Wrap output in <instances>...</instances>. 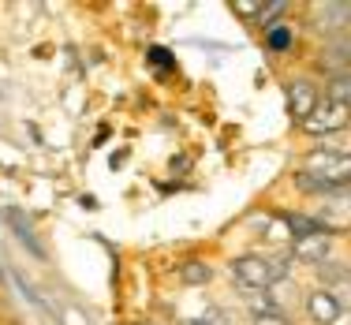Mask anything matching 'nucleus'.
<instances>
[{
  "label": "nucleus",
  "instance_id": "nucleus-1",
  "mask_svg": "<svg viewBox=\"0 0 351 325\" xmlns=\"http://www.w3.org/2000/svg\"><path fill=\"white\" fill-rule=\"evenodd\" d=\"M295 183L303 191H322V195L344 191L351 187V157L332 154V149H317V154L306 157V169L295 172Z\"/></svg>",
  "mask_w": 351,
  "mask_h": 325
},
{
  "label": "nucleus",
  "instance_id": "nucleus-2",
  "mask_svg": "<svg viewBox=\"0 0 351 325\" xmlns=\"http://www.w3.org/2000/svg\"><path fill=\"white\" fill-rule=\"evenodd\" d=\"M291 273L288 258H265V254H243L232 262V277L239 280L243 288L250 291H262L269 285H277V280H284Z\"/></svg>",
  "mask_w": 351,
  "mask_h": 325
},
{
  "label": "nucleus",
  "instance_id": "nucleus-3",
  "mask_svg": "<svg viewBox=\"0 0 351 325\" xmlns=\"http://www.w3.org/2000/svg\"><path fill=\"white\" fill-rule=\"evenodd\" d=\"M348 120H351V108L325 97V101H317V108L303 120V131L306 135H332V131H344Z\"/></svg>",
  "mask_w": 351,
  "mask_h": 325
},
{
  "label": "nucleus",
  "instance_id": "nucleus-4",
  "mask_svg": "<svg viewBox=\"0 0 351 325\" xmlns=\"http://www.w3.org/2000/svg\"><path fill=\"white\" fill-rule=\"evenodd\" d=\"M314 221L322 224L325 232H344V228H351V187L325 195L322 213H317Z\"/></svg>",
  "mask_w": 351,
  "mask_h": 325
},
{
  "label": "nucleus",
  "instance_id": "nucleus-5",
  "mask_svg": "<svg viewBox=\"0 0 351 325\" xmlns=\"http://www.w3.org/2000/svg\"><path fill=\"white\" fill-rule=\"evenodd\" d=\"M329 247H332L329 232L299 236V239H291V258H295V262H306V265H322V262H329Z\"/></svg>",
  "mask_w": 351,
  "mask_h": 325
},
{
  "label": "nucleus",
  "instance_id": "nucleus-6",
  "mask_svg": "<svg viewBox=\"0 0 351 325\" xmlns=\"http://www.w3.org/2000/svg\"><path fill=\"white\" fill-rule=\"evenodd\" d=\"M306 314H311V322H317V325H337L340 322V299L332 296L329 288H317L306 296Z\"/></svg>",
  "mask_w": 351,
  "mask_h": 325
},
{
  "label": "nucleus",
  "instance_id": "nucleus-7",
  "mask_svg": "<svg viewBox=\"0 0 351 325\" xmlns=\"http://www.w3.org/2000/svg\"><path fill=\"white\" fill-rule=\"evenodd\" d=\"M317 108V94H314V86L306 79H295L288 86V112H291V120H299L303 123L306 116H311Z\"/></svg>",
  "mask_w": 351,
  "mask_h": 325
},
{
  "label": "nucleus",
  "instance_id": "nucleus-8",
  "mask_svg": "<svg viewBox=\"0 0 351 325\" xmlns=\"http://www.w3.org/2000/svg\"><path fill=\"white\" fill-rule=\"evenodd\" d=\"M314 19L322 30H344L351 23V4H314Z\"/></svg>",
  "mask_w": 351,
  "mask_h": 325
},
{
  "label": "nucleus",
  "instance_id": "nucleus-9",
  "mask_svg": "<svg viewBox=\"0 0 351 325\" xmlns=\"http://www.w3.org/2000/svg\"><path fill=\"white\" fill-rule=\"evenodd\" d=\"M4 221L15 228V236H19V243H27V247H30V251H34L38 258H45V247H41V243H38V236H34V224H30L27 217L19 213V210H12V206H8V210H4Z\"/></svg>",
  "mask_w": 351,
  "mask_h": 325
},
{
  "label": "nucleus",
  "instance_id": "nucleus-10",
  "mask_svg": "<svg viewBox=\"0 0 351 325\" xmlns=\"http://www.w3.org/2000/svg\"><path fill=\"white\" fill-rule=\"evenodd\" d=\"M243 299H247V306L258 314V318H277V314H280L277 299H273L269 291H250V288H247V291H243Z\"/></svg>",
  "mask_w": 351,
  "mask_h": 325
},
{
  "label": "nucleus",
  "instance_id": "nucleus-11",
  "mask_svg": "<svg viewBox=\"0 0 351 325\" xmlns=\"http://www.w3.org/2000/svg\"><path fill=\"white\" fill-rule=\"evenodd\" d=\"M329 101L351 108V71H340L337 79L329 82Z\"/></svg>",
  "mask_w": 351,
  "mask_h": 325
},
{
  "label": "nucleus",
  "instance_id": "nucleus-12",
  "mask_svg": "<svg viewBox=\"0 0 351 325\" xmlns=\"http://www.w3.org/2000/svg\"><path fill=\"white\" fill-rule=\"evenodd\" d=\"M284 221H288L291 232H295V239H299V236H314V232H325L322 224L314 221V217H303V213H288Z\"/></svg>",
  "mask_w": 351,
  "mask_h": 325
},
{
  "label": "nucleus",
  "instance_id": "nucleus-13",
  "mask_svg": "<svg viewBox=\"0 0 351 325\" xmlns=\"http://www.w3.org/2000/svg\"><path fill=\"white\" fill-rule=\"evenodd\" d=\"M180 277H183V285H206L213 273H210V265H206V262H183Z\"/></svg>",
  "mask_w": 351,
  "mask_h": 325
},
{
  "label": "nucleus",
  "instance_id": "nucleus-14",
  "mask_svg": "<svg viewBox=\"0 0 351 325\" xmlns=\"http://www.w3.org/2000/svg\"><path fill=\"white\" fill-rule=\"evenodd\" d=\"M288 12V4H284V0H273V4H262V15H258V23H262L265 30H273V27H280V15Z\"/></svg>",
  "mask_w": 351,
  "mask_h": 325
},
{
  "label": "nucleus",
  "instance_id": "nucleus-15",
  "mask_svg": "<svg viewBox=\"0 0 351 325\" xmlns=\"http://www.w3.org/2000/svg\"><path fill=\"white\" fill-rule=\"evenodd\" d=\"M265 45H269L273 53H284V49L291 45V30L288 27H273L269 34H265Z\"/></svg>",
  "mask_w": 351,
  "mask_h": 325
},
{
  "label": "nucleus",
  "instance_id": "nucleus-16",
  "mask_svg": "<svg viewBox=\"0 0 351 325\" xmlns=\"http://www.w3.org/2000/svg\"><path fill=\"white\" fill-rule=\"evenodd\" d=\"M180 325H224V314L210 311V314H198V318H183Z\"/></svg>",
  "mask_w": 351,
  "mask_h": 325
},
{
  "label": "nucleus",
  "instance_id": "nucleus-17",
  "mask_svg": "<svg viewBox=\"0 0 351 325\" xmlns=\"http://www.w3.org/2000/svg\"><path fill=\"white\" fill-rule=\"evenodd\" d=\"M236 15H243V19H258V15H262V4H236Z\"/></svg>",
  "mask_w": 351,
  "mask_h": 325
},
{
  "label": "nucleus",
  "instance_id": "nucleus-18",
  "mask_svg": "<svg viewBox=\"0 0 351 325\" xmlns=\"http://www.w3.org/2000/svg\"><path fill=\"white\" fill-rule=\"evenodd\" d=\"M258 325H284V314H277V318H258Z\"/></svg>",
  "mask_w": 351,
  "mask_h": 325
},
{
  "label": "nucleus",
  "instance_id": "nucleus-19",
  "mask_svg": "<svg viewBox=\"0 0 351 325\" xmlns=\"http://www.w3.org/2000/svg\"><path fill=\"white\" fill-rule=\"evenodd\" d=\"M142 325H154V322H142Z\"/></svg>",
  "mask_w": 351,
  "mask_h": 325
}]
</instances>
